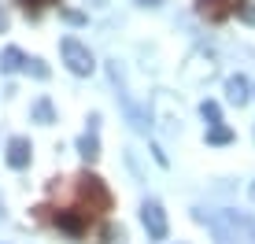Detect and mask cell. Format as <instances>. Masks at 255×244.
Listing matches in <instances>:
<instances>
[{
  "instance_id": "cell-11",
  "label": "cell",
  "mask_w": 255,
  "mask_h": 244,
  "mask_svg": "<svg viewBox=\"0 0 255 244\" xmlns=\"http://www.w3.org/2000/svg\"><path fill=\"white\" fill-rule=\"evenodd\" d=\"M78 152H82V155H85V159H89V163H93V159H96V155H100V141H96V133H85V137H82V141H78Z\"/></svg>"
},
{
  "instance_id": "cell-1",
  "label": "cell",
  "mask_w": 255,
  "mask_h": 244,
  "mask_svg": "<svg viewBox=\"0 0 255 244\" xmlns=\"http://www.w3.org/2000/svg\"><path fill=\"white\" fill-rule=\"evenodd\" d=\"M78 200H82L85 215L89 211H96V215L111 211V193H108V185H104L96 174H82V178H78Z\"/></svg>"
},
{
  "instance_id": "cell-2",
  "label": "cell",
  "mask_w": 255,
  "mask_h": 244,
  "mask_svg": "<svg viewBox=\"0 0 255 244\" xmlns=\"http://www.w3.org/2000/svg\"><path fill=\"white\" fill-rule=\"evenodd\" d=\"M59 52H63V63H67V71H70V74L85 78V74H93V71H96L93 52L85 48L78 37H63V41H59Z\"/></svg>"
},
{
  "instance_id": "cell-4",
  "label": "cell",
  "mask_w": 255,
  "mask_h": 244,
  "mask_svg": "<svg viewBox=\"0 0 255 244\" xmlns=\"http://www.w3.org/2000/svg\"><path fill=\"white\" fill-rule=\"evenodd\" d=\"M52 222H56V230H63L67 237H85V230H89V215L85 211H56L52 215Z\"/></svg>"
},
{
  "instance_id": "cell-9",
  "label": "cell",
  "mask_w": 255,
  "mask_h": 244,
  "mask_svg": "<svg viewBox=\"0 0 255 244\" xmlns=\"http://www.w3.org/2000/svg\"><path fill=\"white\" fill-rule=\"evenodd\" d=\"M22 67H26V56L19 48H4L0 52V71L4 74H15V71H22Z\"/></svg>"
},
{
  "instance_id": "cell-18",
  "label": "cell",
  "mask_w": 255,
  "mask_h": 244,
  "mask_svg": "<svg viewBox=\"0 0 255 244\" xmlns=\"http://www.w3.org/2000/svg\"><path fill=\"white\" fill-rule=\"evenodd\" d=\"M4 30H7V11L0 7V33H4Z\"/></svg>"
},
{
  "instance_id": "cell-6",
  "label": "cell",
  "mask_w": 255,
  "mask_h": 244,
  "mask_svg": "<svg viewBox=\"0 0 255 244\" xmlns=\"http://www.w3.org/2000/svg\"><path fill=\"white\" fill-rule=\"evenodd\" d=\"M30 155H33V144L26 137H11L7 141V167H15V170L30 167Z\"/></svg>"
},
{
  "instance_id": "cell-3",
  "label": "cell",
  "mask_w": 255,
  "mask_h": 244,
  "mask_svg": "<svg viewBox=\"0 0 255 244\" xmlns=\"http://www.w3.org/2000/svg\"><path fill=\"white\" fill-rule=\"evenodd\" d=\"M140 222H144L148 237L152 241H166V211L155 200H144V207H140Z\"/></svg>"
},
{
  "instance_id": "cell-17",
  "label": "cell",
  "mask_w": 255,
  "mask_h": 244,
  "mask_svg": "<svg viewBox=\"0 0 255 244\" xmlns=\"http://www.w3.org/2000/svg\"><path fill=\"white\" fill-rule=\"evenodd\" d=\"M63 19H67V22H74V26H82V22H85V15H82V11H63Z\"/></svg>"
},
{
  "instance_id": "cell-14",
  "label": "cell",
  "mask_w": 255,
  "mask_h": 244,
  "mask_svg": "<svg viewBox=\"0 0 255 244\" xmlns=\"http://www.w3.org/2000/svg\"><path fill=\"white\" fill-rule=\"evenodd\" d=\"M22 71H30L33 78H48V67L41 63V59H30V56H26V67H22Z\"/></svg>"
},
{
  "instance_id": "cell-15",
  "label": "cell",
  "mask_w": 255,
  "mask_h": 244,
  "mask_svg": "<svg viewBox=\"0 0 255 244\" xmlns=\"http://www.w3.org/2000/svg\"><path fill=\"white\" fill-rule=\"evenodd\" d=\"M237 15H241L248 26H255V7H252V4H241V7H237Z\"/></svg>"
},
{
  "instance_id": "cell-20",
  "label": "cell",
  "mask_w": 255,
  "mask_h": 244,
  "mask_svg": "<svg viewBox=\"0 0 255 244\" xmlns=\"http://www.w3.org/2000/svg\"><path fill=\"white\" fill-rule=\"evenodd\" d=\"M252 196H255V189H252Z\"/></svg>"
},
{
  "instance_id": "cell-12",
  "label": "cell",
  "mask_w": 255,
  "mask_h": 244,
  "mask_svg": "<svg viewBox=\"0 0 255 244\" xmlns=\"http://www.w3.org/2000/svg\"><path fill=\"white\" fill-rule=\"evenodd\" d=\"M33 119L45 122V126H48V122H56V108H52V100H37V104H33Z\"/></svg>"
},
{
  "instance_id": "cell-10",
  "label": "cell",
  "mask_w": 255,
  "mask_h": 244,
  "mask_svg": "<svg viewBox=\"0 0 255 244\" xmlns=\"http://www.w3.org/2000/svg\"><path fill=\"white\" fill-rule=\"evenodd\" d=\"M233 141V129L222 126V122H215V126L207 129V144H230Z\"/></svg>"
},
{
  "instance_id": "cell-8",
  "label": "cell",
  "mask_w": 255,
  "mask_h": 244,
  "mask_svg": "<svg viewBox=\"0 0 255 244\" xmlns=\"http://www.w3.org/2000/svg\"><path fill=\"white\" fill-rule=\"evenodd\" d=\"M237 7H241V0H200V15H207V19H226Z\"/></svg>"
},
{
  "instance_id": "cell-5",
  "label": "cell",
  "mask_w": 255,
  "mask_h": 244,
  "mask_svg": "<svg viewBox=\"0 0 255 244\" xmlns=\"http://www.w3.org/2000/svg\"><path fill=\"white\" fill-rule=\"evenodd\" d=\"M189 63L192 67H181V78H185V82H204V78L215 74V63H211V56H204V52H192Z\"/></svg>"
},
{
  "instance_id": "cell-16",
  "label": "cell",
  "mask_w": 255,
  "mask_h": 244,
  "mask_svg": "<svg viewBox=\"0 0 255 244\" xmlns=\"http://www.w3.org/2000/svg\"><path fill=\"white\" fill-rule=\"evenodd\" d=\"M19 4L26 7V11H30V7H33V11H37V7H48V4H59V0H19Z\"/></svg>"
},
{
  "instance_id": "cell-7",
  "label": "cell",
  "mask_w": 255,
  "mask_h": 244,
  "mask_svg": "<svg viewBox=\"0 0 255 244\" xmlns=\"http://www.w3.org/2000/svg\"><path fill=\"white\" fill-rule=\"evenodd\" d=\"M252 85H248V78L244 74H233L230 82H226V97H230V104H237V108H244L248 104V97H252Z\"/></svg>"
},
{
  "instance_id": "cell-13",
  "label": "cell",
  "mask_w": 255,
  "mask_h": 244,
  "mask_svg": "<svg viewBox=\"0 0 255 244\" xmlns=\"http://www.w3.org/2000/svg\"><path fill=\"white\" fill-rule=\"evenodd\" d=\"M200 115H204L211 126H215V122H222V108H218L215 100H204V104H200Z\"/></svg>"
},
{
  "instance_id": "cell-19",
  "label": "cell",
  "mask_w": 255,
  "mask_h": 244,
  "mask_svg": "<svg viewBox=\"0 0 255 244\" xmlns=\"http://www.w3.org/2000/svg\"><path fill=\"white\" fill-rule=\"evenodd\" d=\"M137 4H144V7H155V4H163V0H137Z\"/></svg>"
}]
</instances>
